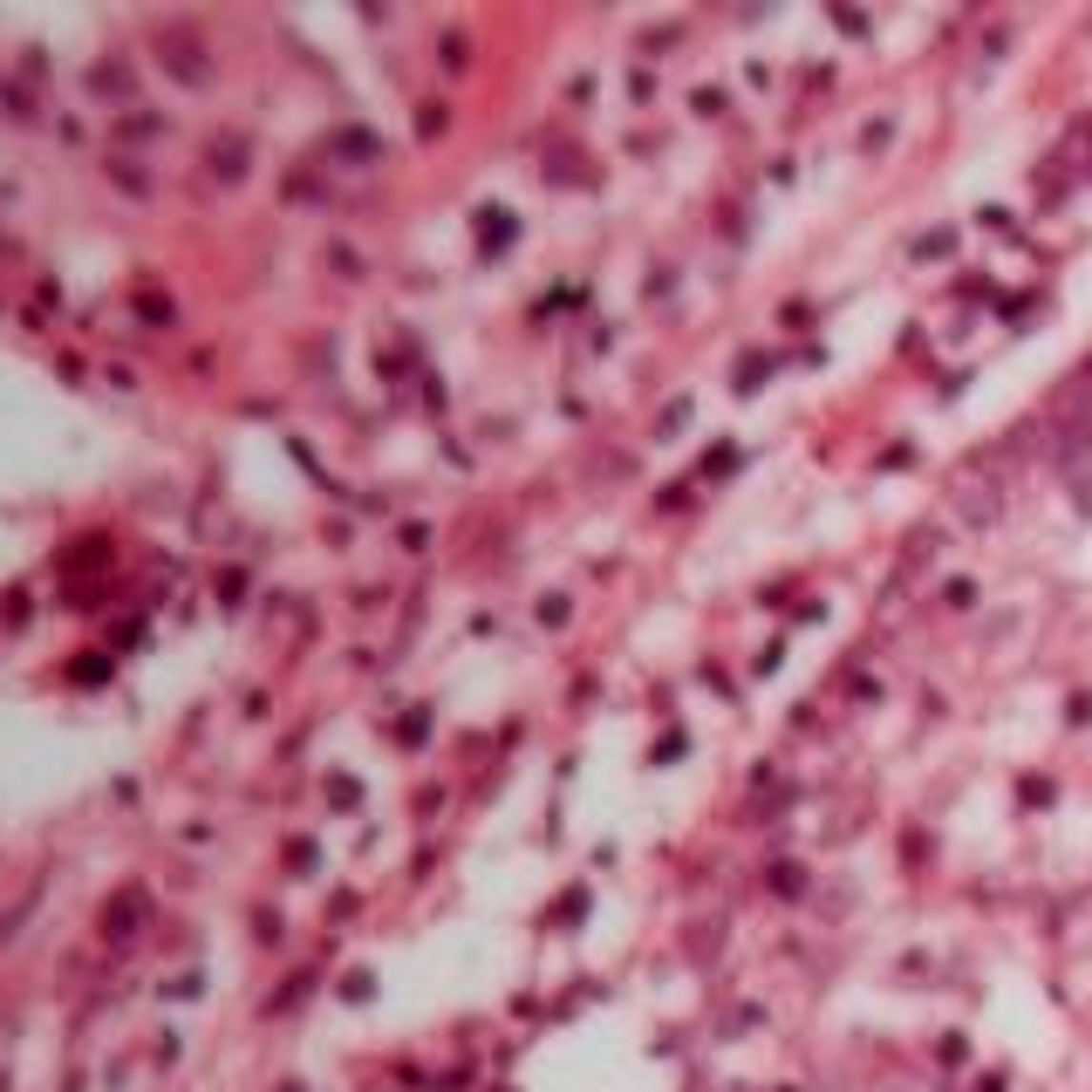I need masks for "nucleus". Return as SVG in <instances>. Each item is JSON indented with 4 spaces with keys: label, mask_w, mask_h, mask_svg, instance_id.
Listing matches in <instances>:
<instances>
[{
    "label": "nucleus",
    "mask_w": 1092,
    "mask_h": 1092,
    "mask_svg": "<svg viewBox=\"0 0 1092 1092\" xmlns=\"http://www.w3.org/2000/svg\"><path fill=\"white\" fill-rule=\"evenodd\" d=\"M956 513L970 519V526H990L1003 513V498H990V485H970V492H956Z\"/></svg>",
    "instance_id": "obj_1"
}]
</instances>
